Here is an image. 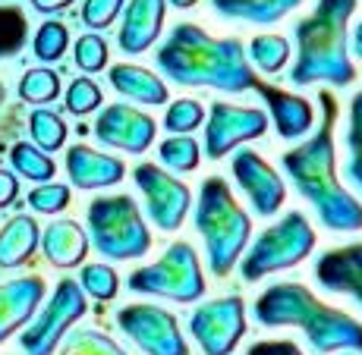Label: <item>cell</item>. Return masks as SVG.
Segmentation results:
<instances>
[{"mask_svg":"<svg viewBox=\"0 0 362 355\" xmlns=\"http://www.w3.org/2000/svg\"><path fill=\"white\" fill-rule=\"evenodd\" d=\"M110 85H114L120 95L145 104V107L167 104V85L151 73V69L132 66V64H117L114 69H110Z\"/></svg>","mask_w":362,"mask_h":355,"instance_id":"cell-22","label":"cell"},{"mask_svg":"<svg viewBox=\"0 0 362 355\" xmlns=\"http://www.w3.org/2000/svg\"><path fill=\"white\" fill-rule=\"evenodd\" d=\"M79 287H82V292H88L92 299H98V302H107V299L117 296L120 280H117L114 267H107V264H88V267H82Z\"/></svg>","mask_w":362,"mask_h":355,"instance_id":"cell-33","label":"cell"},{"mask_svg":"<svg viewBox=\"0 0 362 355\" xmlns=\"http://www.w3.org/2000/svg\"><path fill=\"white\" fill-rule=\"evenodd\" d=\"M158 69L170 82L186 88H218V92H252L259 76L249 66L243 41L236 38H211L202 25L180 23L155 57Z\"/></svg>","mask_w":362,"mask_h":355,"instance_id":"cell-2","label":"cell"},{"mask_svg":"<svg viewBox=\"0 0 362 355\" xmlns=\"http://www.w3.org/2000/svg\"><path fill=\"white\" fill-rule=\"evenodd\" d=\"M101 107V88L95 85L92 79H76L73 85L66 88V110L76 116L92 114V110Z\"/></svg>","mask_w":362,"mask_h":355,"instance_id":"cell-35","label":"cell"},{"mask_svg":"<svg viewBox=\"0 0 362 355\" xmlns=\"http://www.w3.org/2000/svg\"><path fill=\"white\" fill-rule=\"evenodd\" d=\"M312 274H315L322 289L337 292V296H350L362 308V242L328 248L325 255L315 258Z\"/></svg>","mask_w":362,"mask_h":355,"instance_id":"cell-16","label":"cell"},{"mask_svg":"<svg viewBox=\"0 0 362 355\" xmlns=\"http://www.w3.org/2000/svg\"><path fill=\"white\" fill-rule=\"evenodd\" d=\"M19 95L29 104H47L60 95V79L51 69H29L19 82Z\"/></svg>","mask_w":362,"mask_h":355,"instance_id":"cell-31","label":"cell"},{"mask_svg":"<svg viewBox=\"0 0 362 355\" xmlns=\"http://www.w3.org/2000/svg\"><path fill=\"white\" fill-rule=\"evenodd\" d=\"M123 4H127V0H86V6H82V23H86L88 29H107V25L120 16Z\"/></svg>","mask_w":362,"mask_h":355,"instance_id":"cell-38","label":"cell"},{"mask_svg":"<svg viewBox=\"0 0 362 355\" xmlns=\"http://www.w3.org/2000/svg\"><path fill=\"white\" fill-rule=\"evenodd\" d=\"M88 236L101 258L129 261L151 248V233L129 195H104L88 205Z\"/></svg>","mask_w":362,"mask_h":355,"instance_id":"cell-6","label":"cell"},{"mask_svg":"<svg viewBox=\"0 0 362 355\" xmlns=\"http://www.w3.org/2000/svg\"><path fill=\"white\" fill-rule=\"evenodd\" d=\"M246 355H305V352L290 339H262V343L249 346Z\"/></svg>","mask_w":362,"mask_h":355,"instance_id":"cell-39","label":"cell"},{"mask_svg":"<svg viewBox=\"0 0 362 355\" xmlns=\"http://www.w3.org/2000/svg\"><path fill=\"white\" fill-rule=\"evenodd\" d=\"M312 248H315V229L303 211H290L249 246V252L243 255L240 274L243 280L255 283L277 270L296 267L299 261L309 258Z\"/></svg>","mask_w":362,"mask_h":355,"instance_id":"cell-7","label":"cell"},{"mask_svg":"<svg viewBox=\"0 0 362 355\" xmlns=\"http://www.w3.org/2000/svg\"><path fill=\"white\" fill-rule=\"evenodd\" d=\"M196 229L205 242L208 267L214 277H227L240 264L252 236V220L236 205L230 186L221 176H205L196 201Z\"/></svg>","mask_w":362,"mask_h":355,"instance_id":"cell-5","label":"cell"},{"mask_svg":"<svg viewBox=\"0 0 362 355\" xmlns=\"http://www.w3.org/2000/svg\"><path fill=\"white\" fill-rule=\"evenodd\" d=\"M303 0H211L214 13L224 19H243L255 25H274L293 13Z\"/></svg>","mask_w":362,"mask_h":355,"instance_id":"cell-24","label":"cell"},{"mask_svg":"<svg viewBox=\"0 0 362 355\" xmlns=\"http://www.w3.org/2000/svg\"><path fill=\"white\" fill-rule=\"evenodd\" d=\"M16 195H19L16 176H13V173H6V170H0V207L13 205V201H16Z\"/></svg>","mask_w":362,"mask_h":355,"instance_id":"cell-40","label":"cell"},{"mask_svg":"<svg viewBox=\"0 0 362 355\" xmlns=\"http://www.w3.org/2000/svg\"><path fill=\"white\" fill-rule=\"evenodd\" d=\"M69 44V32L64 23H45L35 35V57L45 60V64H51V60H60L64 57Z\"/></svg>","mask_w":362,"mask_h":355,"instance_id":"cell-34","label":"cell"},{"mask_svg":"<svg viewBox=\"0 0 362 355\" xmlns=\"http://www.w3.org/2000/svg\"><path fill=\"white\" fill-rule=\"evenodd\" d=\"M95 138L107 148H120L129 155H145L155 142V120L127 104H110L95 120Z\"/></svg>","mask_w":362,"mask_h":355,"instance_id":"cell-15","label":"cell"},{"mask_svg":"<svg viewBox=\"0 0 362 355\" xmlns=\"http://www.w3.org/2000/svg\"><path fill=\"white\" fill-rule=\"evenodd\" d=\"M255 95L268 104V114H271V123H274L277 136L287 138V142H296V138L309 136L312 126H315V110L305 97H299L293 92H284L277 85H268V82H255L252 88Z\"/></svg>","mask_w":362,"mask_h":355,"instance_id":"cell-17","label":"cell"},{"mask_svg":"<svg viewBox=\"0 0 362 355\" xmlns=\"http://www.w3.org/2000/svg\"><path fill=\"white\" fill-rule=\"evenodd\" d=\"M346 179L362 192V92L350 101V123H346Z\"/></svg>","mask_w":362,"mask_h":355,"instance_id":"cell-26","label":"cell"},{"mask_svg":"<svg viewBox=\"0 0 362 355\" xmlns=\"http://www.w3.org/2000/svg\"><path fill=\"white\" fill-rule=\"evenodd\" d=\"M66 173L69 183L79 189H104L127 176V164L120 157H107L101 151L86 148V145H73L66 151Z\"/></svg>","mask_w":362,"mask_h":355,"instance_id":"cell-18","label":"cell"},{"mask_svg":"<svg viewBox=\"0 0 362 355\" xmlns=\"http://www.w3.org/2000/svg\"><path fill=\"white\" fill-rule=\"evenodd\" d=\"M158 155H161V161L167 170L173 173H192L202 161V151H199V142L192 136H170L161 142V148H158Z\"/></svg>","mask_w":362,"mask_h":355,"instance_id":"cell-27","label":"cell"},{"mask_svg":"<svg viewBox=\"0 0 362 355\" xmlns=\"http://www.w3.org/2000/svg\"><path fill=\"white\" fill-rule=\"evenodd\" d=\"M10 161H13V167H16V173H23L25 179H32V183H47V179L54 176V170H57L51 157H47L41 148L29 145V142L13 145Z\"/></svg>","mask_w":362,"mask_h":355,"instance_id":"cell-28","label":"cell"},{"mask_svg":"<svg viewBox=\"0 0 362 355\" xmlns=\"http://www.w3.org/2000/svg\"><path fill=\"white\" fill-rule=\"evenodd\" d=\"M173 6H177V10H189V6H196L199 0H170Z\"/></svg>","mask_w":362,"mask_h":355,"instance_id":"cell-43","label":"cell"},{"mask_svg":"<svg viewBox=\"0 0 362 355\" xmlns=\"http://www.w3.org/2000/svg\"><path fill=\"white\" fill-rule=\"evenodd\" d=\"M76 66L86 73H98L107 66V44L101 35H82L76 41Z\"/></svg>","mask_w":362,"mask_h":355,"instance_id":"cell-36","label":"cell"},{"mask_svg":"<svg viewBox=\"0 0 362 355\" xmlns=\"http://www.w3.org/2000/svg\"><path fill=\"white\" fill-rule=\"evenodd\" d=\"M60 355H129L123 346H117L101 330H76L66 337V346Z\"/></svg>","mask_w":362,"mask_h":355,"instance_id":"cell-30","label":"cell"},{"mask_svg":"<svg viewBox=\"0 0 362 355\" xmlns=\"http://www.w3.org/2000/svg\"><path fill=\"white\" fill-rule=\"evenodd\" d=\"M117 324L145 355H189V343L180 333V321L158 305H127Z\"/></svg>","mask_w":362,"mask_h":355,"instance_id":"cell-12","label":"cell"},{"mask_svg":"<svg viewBox=\"0 0 362 355\" xmlns=\"http://www.w3.org/2000/svg\"><path fill=\"white\" fill-rule=\"evenodd\" d=\"M189 333L205 355H233L246 333V305L240 296L211 299L189 318Z\"/></svg>","mask_w":362,"mask_h":355,"instance_id":"cell-10","label":"cell"},{"mask_svg":"<svg viewBox=\"0 0 362 355\" xmlns=\"http://www.w3.org/2000/svg\"><path fill=\"white\" fill-rule=\"evenodd\" d=\"M66 205H69V189L60 183H45L29 192V207H35L41 214H57Z\"/></svg>","mask_w":362,"mask_h":355,"instance_id":"cell-37","label":"cell"},{"mask_svg":"<svg viewBox=\"0 0 362 355\" xmlns=\"http://www.w3.org/2000/svg\"><path fill=\"white\" fill-rule=\"evenodd\" d=\"M252 318L262 327H299L315 355L362 352V324L315 296L303 283H274L255 299Z\"/></svg>","mask_w":362,"mask_h":355,"instance_id":"cell-3","label":"cell"},{"mask_svg":"<svg viewBox=\"0 0 362 355\" xmlns=\"http://www.w3.org/2000/svg\"><path fill=\"white\" fill-rule=\"evenodd\" d=\"M29 129H32V138L41 151H57L64 148L66 142V123L60 120L54 110H35L32 120H29Z\"/></svg>","mask_w":362,"mask_h":355,"instance_id":"cell-29","label":"cell"},{"mask_svg":"<svg viewBox=\"0 0 362 355\" xmlns=\"http://www.w3.org/2000/svg\"><path fill=\"white\" fill-rule=\"evenodd\" d=\"M230 167H233V176L240 183V189L246 192L249 205H252V211L259 217H274L284 207V198H287V186L277 176L274 167L252 148L236 151Z\"/></svg>","mask_w":362,"mask_h":355,"instance_id":"cell-14","label":"cell"},{"mask_svg":"<svg viewBox=\"0 0 362 355\" xmlns=\"http://www.w3.org/2000/svg\"><path fill=\"white\" fill-rule=\"evenodd\" d=\"M322 101V126L303 145L284 151L281 167L293 189L315 207L322 227L334 233H356L362 229V201L344 189L337 179V148H334V123H337V101L331 92L318 95Z\"/></svg>","mask_w":362,"mask_h":355,"instance_id":"cell-1","label":"cell"},{"mask_svg":"<svg viewBox=\"0 0 362 355\" xmlns=\"http://www.w3.org/2000/svg\"><path fill=\"white\" fill-rule=\"evenodd\" d=\"M41 242V229L29 214L6 220V227L0 229V267H19L35 255Z\"/></svg>","mask_w":362,"mask_h":355,"instance_id":"cell-23","label":"cell"},{"mask_svg":"<svg viewBox=\"0 0 362 355\" xmlns=\"http://www.w3.org/2000/svg\"><path fill=\"white\" fill-rule=\"evenodd\" d=\"M41 248L54 267H79L88 255V233L76 220H54L41 233Z\"/></svg>","mask_w":362,"mask_h":355,"instance_id":"cell-21","label":"cell"},{"mask_svg":"<svg viewBox=\"0 0 362 355\" xmlns=\"http://www.w3.org/2000/svg\"><path fill=\"white\" fill-rule=\"evenodd\" d=\"M353 54L362 60V23H356V29H353Z\"/></svg>","mask_w":362,"mask_h":355,"instance_id":"cell-42","label":"cell"},{"mask_svg":"<svg viewBox=\"0 0 362 355\" xmlns=\"http://www.w3.org/2000/svg\"><path fill=\"white\" fill-rule=\"evenodd\" d=\"M167 0H129L120 25V47L123 54H142L158 41L164 25Z\"/></svg>","mask_w":362,"mask_h":355,"instance_id":"cell-19","label":"cell"},{"mask_svg":"<svg viewBox=\"0 0 362 355\" xmlns=\"http://www.w3.org/2000/svg\"><path fill=\"white\" fill-rule=\"evenodd\" d=\"M132 179H136L139 192L145 198V214L151 217V224L164 233L183 227L186 214L192 207V192L186 189V183H180L177 176H170L158 164H139L132 170Z\"/></svg>","mask_w":362,"mask_h":355,"instance_id":"cell-11","label":"cell"},{"mask_svg":"<svg viewBox=\"0 0 362 355\" xmlns=\"http://www.w3.org/2000/svg\"><path fill=\"white\" fill-rule=\"evenodd\" d=\"M73 4V0H32L35 10L41 13H57V10H66V6Z\"/></svg>","mask_w":362,"mask_h":355,"instance_id":"cell-41","label":"cell"},{"mask_svg":"<svg viewBox=\"0 0 362 355\" xmlns=\"http://www.w3.org/2000/svg\"><path fill=\"white\" fill-rule=\"evenodd\" d=\"M268 132V114L259 107H236L227 101H214L211 114H208V129H205V155L211 161H221L240 148L243 142H252Z\"/></svg>","mask_w":362,"mask_h":355,"instance_id":"cell-13","label":"cell"},{"mask_svg":"<svg viewBox=\"0 0 362 355\" xmlns=\"http://www.w3.org/2000/svg\"><path fill=\"white\" fill-rule=\"evenodd\" d=\"M246 57L252 60L262 73H268V76L281 73L290 60V41L284 38V35H255V38L249 41Z\"/></svg>","mask_w":362,"mask_h":355,"instance_id":"cell-25","label":"cell"},{"mask_svg":"<svg viewBox=\"0 0 362 355\" xmlns=\"http://www.w3.org/2000/svg\"><path fill=\"white\" fill-rule=\"evenodd\" d=\"M205 123V107L192 97H180L167 107V116H164V129L167 132H177V136H186V132L199 129Z\"/></svg>","mask_w":362,"mask_h":355,"instance_id":"cell-32","label":"cell"},{"mask_svg":"<svg viewBox=\"0 0 362 355\" xmlns=\"http://www.w3.org/2000/svg\"><path fill=\"white\" fill-rule=\"evenodd\" d=\"M129 289L145 296H161L170 302H199L205 296V274H202L199 255L189 242H173L155 264L132 270Z\"/></svg>","mask_w":362,"mask_h":355,"instance_id":"cell-8","label":"cell"},{"mask_svg":"<svg viewBox=\"0 0 362 355\" xmlns=\"http://www.w3.org/2000/svg\"><path fill=\"white\" fill-rule=\"evenodd\" d=\"M41 299H45V280L38 277H23L0 287V343L29 321Z\"/></svg>","mask_w":362,"mask_h":355,"instance_id":"cell-20","label":"cell"},{"mask_svg":"<svg viewBox=\"0 0 362 355\" xmlns=\"http://www.w3.org/2000/svg\"><path fill=\"white\" fill-rule=\"evenodd\" d=\"M356 10V0H318V6L305 19H299L296 38V60L290 69L293 85H350L356 79L350 54H346V25Z\"/></svg>","mask_w":362,"mask_h":355,"instance_id":"cell-4","label":"cell"},{"mask_svg":"<svg viewBox=\"0 0 362 355\" xmlns=\"http://www.w3.org/2000/svg\"><path fill=\"white\" fill-rule=\"evenodd\" d=\"M86 311H88V305H86V292H82L79 280H60L51 302L41 308V315L32 321V327H25V333L19 337L23 352L25 355H54L60 339L66 337V330L79 321Z\"/></svg>","mask_w":362,"mask_h":355,"instance_id":"cell-9","label":"cell"}]
</instances>
